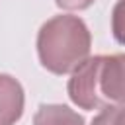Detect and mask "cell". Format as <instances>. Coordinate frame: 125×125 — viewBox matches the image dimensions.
I'll return each mask as SVG.
<instances>
[{"mask_svg":"<svg viewBox=\"0 0 125 125\" xmlns=\"http://www.w3.org/2000/svg\"><path fill=\"white\" fill-rule=\"evenodd\" d=\"M68 98L82 109L125 105V53L86 59L68 80Z\"/></svg>","mask_w":125,"mask_h":125,"instance_id":"6da1fadb","label":"cell"},{"mask_svg":"<svg viewBox=\"0 0 125 125\" xmlns=\"http://www.w3.org/2000/svg\"><path fill=\"white\" fill-rule=\"evenodd\" d=\"M90 29L78 16H55L47 20L37 33L39 62L53 74L76 70L90 57Z\"/></svg>","mask_w":125,"mask_h":125,"instance_id":"7a4b0ae2","label":"cell"},{"mask_svg":"<svg viewBox=\"0 0 125 125\" xmlns=\"http://www.w3.org/2000/svg\"><path fill=\"white\" fill-rule=\"evenodd\" d=\"M23 88L10 76L0 74V125H16L23 115Z\"/></svg>","mask_w":125,"mask_h":125,"instance_id":"3957f363","label":"cell"},{"mask_svg":"<svg viewBox=\"0 0 125 125\" xmlns=\"http://www.w3.org/2000/svg\"><path fill=\"white\" fill-rule=\"evenodd\" d=\"M33 125H84V117L62 104H41L33 115Z\"/></svg>","mask_w":125,"mask_h":125,"instance_id":"277c9868","label":"cell"},{"mask_svg":"<svg viewBox=\"0 0 125 125\" xmlns=\"http://www.w3.org/2000/svg\"><path fill=\"white\" fill-rule=\"evenodd\" d=\"M90 125H125V105H107L92 119Z\"/></svg>","mask_w":125,"mask_h":125,"instance_id":"5b68a950","label":"cell"},{"mask_svg":"<svg viewBox=\"0 0 125 125\" xmlns=\"http://www.w3.org/2000/svg\"><path fill=\"white\" fill-rule=\"evenodd\" d=\"M111 33L117 43L125 45V0H119L111 12Z\"/></svg>","mask_w":125,"mask_h":125,"instance_id":"8992f818","label":"cell"},{"mask_svg":"<svg viewBox=\"0 0 125 125\" xmlns=\"http://www.w3.org/2000/svg\"><path fill=\"white\" fill-rule=\"evenodd\" d=\"M55 4L62 10H86L94 4V0H55Z\"/></svg>","mask_w":125,"mask_h":125,"instance_id":"52a82bcc","label":"cell"}]
</instances>
